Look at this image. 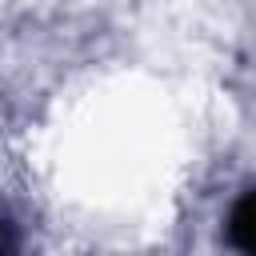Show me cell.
<instances>
[{
  "instance_id": "cell-1",
  "label": "cell",
  "mask_w": 256,
  "mask_h": 256,
  "mask_svg": "<svg viewBox=\"0 0 256 256\" xmlns=\"http://www.w3.org/2000/svg\"><path fill=\"white\" fill-rule=\"evenodd\" d=\"M228 236H232V244H236L244 256H256V188H252V192L232 208Z\"/></svg>"
},
{
  "instance_id": "cell-2",
  "label": "cell",
  "mask_w": 256,
  "mask_h": 256,
  "mask_svg": "<svg viewBox=\"0 0 256 256\" xmlns=\"http://www.w3.org/2000/svg\"><path fill=\"white\" fill-rule=\"evenodd\" d=\"M16 252V232L8 220H0V256H12Z\"/></svg>"
}]
</instances>
